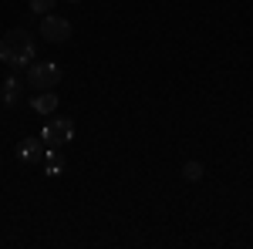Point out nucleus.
Here are the masks:
<instances>
[{
    "label": "nucleus",
    "mask_w": 253,
    "mask_h": 249,
    "mask_svg": "<svg viewBox=\"0 0 253 249\" xmlns=\"http://www.w3.org/2000/svg\"><path fill=\"white\" fill-rule=\"evenodd\" d=\"M34 51L38 47H34V40H31V34L24 27H14V31H7L0 37V61L10 64V68H27L34 61Z\"/></svg>",
    "instance_id": "nucleus-1"
},
{
    "label": "nucleus",
    "mask_w": 253,
    "mask_h": 249,
    "mask_svg": "<svg viewBox=\"0 0 253 249\" xmlns=\"http://www.w3.org/2000/svg\"><path fill=\"white\" fill-rule=\"evenodd\" d=\"M27 84L34 91H54L61 84V64L54 61H31L27 68Z\"/></svg>",
    "instance_id": "nucleus-2"
},
{
    "label": "nucleus",
    "mask_w": 253,
    "mask_h": 249,
    "mask_svg": "<svg viewBox=\"0 0 253 249\" xmlns=\"http://www.w3.org/2000/svg\"><path fill=\"white\" fill-rule=\"evenodd\" d=\"M71 135H75V121H71V118H51V121L44 125V132H41V142H44L47 148H61V145L71 142Z\"/></svg>",
    "instance_id": "nucleus-3"
},
{
    "label": "nucleus",
    "mask_w": 253,
    "mask_h": 249,
    "mask_svg": "<svg viewBox=\"0 0 253 249\" xmlns=\"http://www.w3.org/2000/svg\"><path fill=\"white\" fill-rule=\"evenodd\" d=\"M41 37L47 44H68L71 40V24L58 14H44L41 17Z\"/></svg>",
    "instance_id": "nucleus-4"
},
{
    "label": "nucleus",
    "mask_w": 253,
    "mask_h": 249,
    "mask_svg": "<svg viewBox=\"0 0 253 249\" xmlns=\"http://www.w3.org/2000/svg\"><path fill=\"white\" fill-rule=\"evenodd\" d=\"M41 152H44V142H41V135L34 138V135H27L24 142L17 145V155L24 158V162H34V158H41Z\"/></svg>",
    "instance_id": "nucleus-5"
},
{
    "label": "nucleus",
    "mask_w": 253,
    "mask_h": 249,
    "mask_svg": "<svg viewBox=\"0 0 253 249\" xmlns=\"http://www.w3.org/2000/svg\"><path fill=\"white\" fill-rule=\"evenodd\" d=\"M31 108H34L38 115H54V111H58V95H54V91H38V98L31 101Z\"/></svg>",
    "instance_id": "nucleus-6"
},
{
    "label": "nucleus",
    "mask_w": 253,
    "mask_h": 249,
    "mask_svg": "<svg viewBox=\"0 0 253 249\" xmlns=\"http://www.w3.org/2000/svg\"><path fill=\"white\" fill-rule=\"evenodd\" d=\"M3 101H7V108H17V105H24V81L10 77V81L3 84Z\"/></svg>",
    "instance_id": "nucleus-7"
},
{
    "label": "nucleus",
    "mask_w": 253,
    "mask_h": 249,
    "mask_svg": "<svg viewBox=\"0 0 253 249\" xmlns=\"http://www.w3.org/2000/svg\"><path fill=\"white\" fill-rule=\"evenodd\" d=\"M64 169V158H61L58 148H47V175H61Z\"/></svg>",
    "instance_id": "nucleus-8"
},
{
    "label": "nucleus",
    "mask_w": 253,
    "mask_h": 249,
    "mask_svg": "<svg viewBox=\"0 0 253 249\" xmlns=\"http://www.w3.org/2000/svg\"><path fill=\"white\" fill-rule=\"evenodd\" d=\"M182 178L186 182H199L203 178V162H186L182 165Z\"/></svg>",
    "instance_id": "nucleus-9"
},
{
    "label": "nucleus",
    "mask_w": 253,
    "mask_h": 249,
    "mask_svg": "<svg viewBox=\"0 0 253 249\" xmlns=\"http://www.w3.org/2000/svg\"><path fill=\"white\" fill-rule=\"evenodd\" d=\"M31 10L44 17V14H51V10H54V0H31Z\"/></svg>",
    "instance_id": "nucleus-10"
},
{
    "label": "nucleus",
    "mask_w": 253,
    "mask_h": 249,
    "mask_svg": "<svg viewBox=\"0 0 253 249\" xmlns=\"http://www.w3.org/2000/svg\"><path fill=\"white\" fill-rule=\"evenodd\" d=\"M71 3H75V0H71Z\"/></svg>",
    "instance_id": "nucleus-11"
}]
</instances>
